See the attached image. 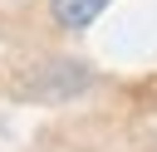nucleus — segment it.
Listing matches in <instances>:
<instances>
[{
	"mask_svg": "<svg viewBox=\"0 0 157 152\" xmlns=\"http://www.w3.org/2000/svg\"><path fill=\"white\" fill-rule=\"evenodd\" d=\"M49 10H54V20H59L64 29H88V25L108 10V0H54Z\"/></svg>",
	"mask_w": 157,
	"mask_h": 152,
	"instance_id": "1",
	"label": "nucleus"
}]
</instances>
